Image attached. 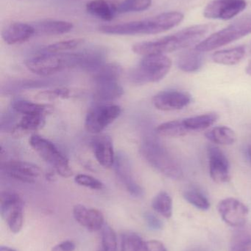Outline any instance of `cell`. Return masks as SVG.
I'll list each match as a JSON object with an SVG mask.
<instances>
[{
    "label": "cell",
    "mask_w": 251,
    "mask_h": 251,
    "mask_svg": "<svg viewBox=\"0 0 251 251\" xmlns=\"http://www.w3.org/2000/svg\"><path fill=\"white\" fill-rule=\"evenodd\" d=\"M248 156H249V159H250L251 162V145L249 146V149H248Z\"/></svg>",
    "instance_id": "cell-46"
},
{
    "label": "cell",
    "mask_w": 251,
    "mask_h": 251,
    "mask_svg": "<svg viewBox=\"0 0 251 251\" xmlns=\"http://www.w3.org/2000/svg\"><path fill=\"white\" fill-rule=\"evenodd\" d=\"M144 218L147 227L152 231H159L163 228V223L154 214L146 212Z\"/></svg>",
    "instance_id": "cell-40"
},
{
    "label": "cell",
    "mask_w": 251,
    "mask_h": 251,
    "mask_svg": "<svg viewBox=\"0 0 251 251\" xmlns=\"http://www.w3.org/2000/svg\"><path fill=\"white\" fill-rule=\"evenodd\" d=\"M12 109L22 116L28 114H43L47 116L53 113L54 107L51 104H40L26 100H17L13 101Z\"/></svg>",
    "instance_id": "cell-27"
},
{
    "label": "cell",
    "mask_w": 251,
    "mask_h": 251,
    "mask_svg": "<svg viewBox=\"0 0 251 251\" xmlns=\"http://www.w3.org/2000/svg\"><path fill=\"white\" fill-rule=\"evenodd\" d=\"M140 153L147 163L157 172L171 179H181L183 171L181 165L169 151L155 140L141 143Z\"/></svg>",
    "instance_id": "cell-3"
},
{
    "label": "cell",
    "mask_w": 251,
    "mask_h": 251,
    "mask_svg": "<svg viewBox=\"0 0 251 251\" xmlns=\"http://www.w3.org/2000/svg\"><path fill=\"white\" fill-rule=\"evenodd\" d=\"M121 113V107L116 104H97L87 113L85 129L91 134H99L119 118Z\"/></svg>",
    "instance_id": "cell-9"
},
{
    "label": "cell",
    "mask_w": 251,
    "mask_h": 251,
    "mask_svg": "<svg viewBox=\"0 0 251 251\" xmlns=\"http://www.w3.org/2000/svg\"><path fill=\"white\" fill-rule=\"evenodd\" d=\"M152 0H124L116 5V11L119 13H137L150 8Z\"/></svg>",
    "instance_id": "cell-34"
},
{
    "label": "cell",
    "mask_w": 251,
    "mask_h": 251,
    "mask_svg": "<svg viewBox=\"0 0 251 251\" xmlns=\"http://www.w3.org/2000/svg\"><path fill=\"white\" fill-rule=\"evenodd\" d=\"M75 181L78 185L87 187L91 190H101L104 187V185L100 180L86 174H78L75 176Z\"/></svg>",
    "instance_id": "cell-39"
},
{
    "label": "cell",
    "mask_w": 251,
    "mask_h": 251,
    "mask_svg": "<svg viewBox=\"0 0 251 251\" xmlns=\"http://www.w3.org/2000/svg\"><path fill=\"white\" fill-rule=\"evenodd\" d=\"M147 244L149 251H167L165 245L158 240L147 241Z\"/></svg>",
    "instance_id": "cell-42"
},
{
    "label": "cell",
    "mask_w": 251,
    "mask_h": 251,
    "mask_svg": "<svg viewBox=\"0 0 251 251\" xmlns=\"http://www.w3.org/2000/svg\"><path fill=\"white\" fill-rule=\"evenodd\" d=\"M247 7L245 0H216L208 4L203 10L206 19L230 20Z\"/></svg>",
    "instance_id": "cell-12"
},
{
    "label": "cell",
    "mask_w": 251,
    "mask_h": 251,
    "mask_svg": "<svg viewBox=\"0 0 251 251\" xmlns=\"http://www.w3.org/2000/svg\"><path fill=\"white\" fill-rule=\"evenodd\" d=\"M209 25H193L176 33L156 41L137 43L132 47L136 54L143 57L149 54H165L198 44L210 30Z\"/></svg>",
    "instance_id": "cell-1"
},
{
    "label": "cell",
    "mask_w": 251,
    "mask_h": 251,
    "mask_svg": "<svg viewBox=\"0 0 251 251\" xmlns=\"http://www.w3.org/2000/svg\"><path fill=\"white\" fill-rule=\"evenodd\" d=\"M76 249L75 243L71 240L62 242L52 249L51 251H75Z\"/></svg>",
    "instance_id": "cell-41"
},
{
    "label": "cell",
    "mask_w": 251,
    "mask_h": 251,
    "mask_svg": "<svg viewBox=\"0 0 251 251\" xmlns=\"http://www.w3.org/2000/svg\"><path fill=\"white\" fill-rule=\"evenodd\" d=\"M192 102V97L188 93L179 91H165L154 96L153 104L162 111L182 110Z\"/></svg>",
    "instance_id": "cell-14"
},
{
    "label": "cell",
    "mask_w": 251,
    "mask_h": 251,
    "mask_svg": "<svg viewBox=\"0 0 251 251\" xmlns=\"http://www.w3.org/2000/svg\"><path fill=\"white\" fill-rule=\"evenodd\" d=\"M25 66L35 75L50 76L66 69L78 68V52L41 53L27 60Z\"/></svg>",
    "instance_id": "cell-4"
},
{
    "label": "cell",
    "mask_w": 251,
    "mask_h": 251,
    "mask_svg": "<svg viewBox=\"0 0 251 251\" xmlns=\"http://www.w3.org/2000/svg\"><path fill=\"white\" fill-rule=\"evenodd\" d=\"M218 212L225 224L238 228L247 224L249 209L243 202L233 198H228L220 202Z\"/></svg>",
    "instance_id": "cell-10"
},
{
    "label": "cell",
    "mask_w": 251,
    "mask_h": 251,
    "mask_svg": "<svg viewBox=\"0 0 251 251\" xmlns=\"http://www.w3.org/2000/svg\"><path fill=\"white\" fill-rule=\"evenodd\" d=\"M219 116L215 113H206L183 120L188 131H203L216 123Z\"/></svg>",
    "instance_id": "cell-30"
},
{
    "label": "cell",
    "mask_w": 251,
    "mask_h": 251,
    "mask_svg": "<svg viewBox=\"0 0 251 251\" xmlns=\"http://www.w3.org/2000/svg\"><path fill=\"white\" fill-rule=\"evenodd\" d=\"M0 212L10 231L13 234L20 232L24 223V201L20 196L13 192L1 193Z\"/></svg>",
    "instance_id": "cell-8"
},
{
    "label": "cell",
    "mask_w": 251,
    "mask_h": 251,
    "mask_svg": "<svg viewBox=\"0 0 251 251\" xmlns=\"http://www.w3.org/2000/svg\"><path fill=\"white\" fill-rule=\"evenodd\" d=\"M204 63L203 52L194 50H187L179 54L177 59V66L182 72L193 73L198 72Z\"/></svg>",
    "instance_id": "cell-22"
},
{
    "label": "cell",
    "mask_w": 251,
    "mask_h": 251,
    "mask_svg": "<svg viewBox=\"0 0 251 251\" xmlns=\"http://www.w3.org/2000/svg\"><path fill=\"white\" fill-rule=\"evenodd\" d=\"M75 96L74 91L66 88H57L53 91H46L39 93L37 96L38 100L53 101L57 99H69Z\"/></svg>",
    "instance_id": "cell-38"
},
{
    "label": "cell",
    "mask_w": 251,
    "mask_h": 251,
    "mask_svg": "<svg viewBox=\"0 0 251 251\" xmlns=\"http://www.w3.org/2000/svg\"><path fill=\"white\" fill-rule=\"evenodd\" d=\"M78 68L93 73L106 63L107 53L101 47H94L78 51Z\"/></svg>",
    "instance_id": "cell-19"
},
{
    "label": "cell",
    "mask_w": 251,
    "mask_h": 251,
    "mask_svg": "<svg viewBox=\"0 0 251 251\" xmlns=\"http://www.w3.org/2000/svg\"><path fill=\"white\" fill-rule=\"evenodd\" d=\"M35 35L32 24L12 22L1 31V38L8 45L22 44Z\"/></svg>",
    "instance_id": "cell-17"
},
{
    "label": "cell",
    "mask_w": 251,
    "mask_h": 251,
    "mask_svg": "<svg viewBox=\"0 0 251 251\" xmlns=\"http://www.w3.org/2000/svg\"><path fill=\"white\" fill-rule=\"evenodd\" d=\"M229 251H251V224L236 228L230 242Z\"/></svg>",
    "instance_id": "cell-24"
},
{
    "label": "cell",
    "mask_w": 251,
    "mask_h": 251,
    "mask_svg": "<svg viewBox=\"0 0 251 251\" xmlns=\"http://www.w3.org/2000/svg\"><path fill=\"white\" fill-rule=\"evenodd\" d=\"M0 251H17L11 248L7 247V246H1L0 247Z\"/></svg>",
    "instance_id": "cell-43"
},
{
    "label": "cell",
    "mask_w": 251,
    "mask_h": 251,
    "mask_svg": "<svg viewBox=\"0 0 251 251\" xmlns=\"http://www.w3.org/2000/svg\"><path fill=\"white\" fill-rule=\"evenodd\" d=\"M84 38H73L50 44L42 50V53H63L78 48L84 44Z\"/></svg>",
    "instance_id": "cell-35"
},
{
    "label": "cell",
    "mask_w": 251,
    "mask_h": 251,
    "mask_svg": "<svg viewBox=\"0 0 251 251\" xmlns=\"http://www.w3.org/2000/svg\"><path fill=\"white\" fill-rule=\"evenodd\" d=\"M93 152L97 162L103 168H110L113 166L116 159L113 143L108 136H99L91 143Z\"/></svg>",
    "instance_id": "cell-18"
},
{
    "label": "cell",
    "mask_w": 251,
    "mask_h": 251,
    "mask_svg": "<svg viewBox=\"0 0 251 251\" xmlns=\"http://www.w3.org/2000/svg\"><path fill=\"white\" fill-rule=\"evenodd\" d=\"M86 10L91 16L106 22H111L118 14L116 5L106 0H91L86 4Z\"/></svg>",
    "instance_id": "cell-23"
},
{
    "label": "cell",
    "mask_w": 251,
    "mask_h": 251,
    "mask_svg": "<svg viewBox=\"0 0 251 251\" xmlns=\"http://www.w3.org/2000/svg\"><path fill=\"white\" fill-rule=\"evenodd\" d=\"M75 221L91 232L100 231L105 226L103 212L95 208H88L83 204H77L73 208Z\"/></svg>",
    "instance_id": "cell-16"
},
{
    "label": "cell",
    "mask_w": 251,
    "mask_h": 251,
    "mask_svg": "<svg viewBox=\"0 0 251 251\" xmlns=\"http://www.w3.org/2000/svg\"><path fill=\"white\" fill-rule=\"evenodd\" d=\"M93 99L97 104L112 102L120 98L124 94V90L118 81L103 82L95 83Z\"/></svg>",
    "instance_id": "cell-20"
},
{
    "label": "cell",
    "mask_w": 251,
    "mask_h": 251,
    "mask_svg": "<svg viewBox=\"0 0 251 251\" xmlns=\"http://www.w3.org/2000/svg\"><path fill=\"white\" fill-rule=\"evenodd\" d=\"M98 251H118L116 233L107 224H105L101 230V246Z\"/></svg>",
    "instance_id": "cell-36"
},
{
    "label": "cell",
    "mask_w": 251,
    "mask_h": 251,
    "mask_svg": "<svg viewBox=\"0 0 251 251\" xmlns=\"http://www.w3.org/2000/svg\"><path fill=\"white\" fill-rule=\"evenodd\" d=\"M152 208L164 218H170L172 215V198L167 192H160L153 199Z\"/></svg>",
    "instance_id": "cell-33"
},
{
    "label": "cell",
    "mask_w": 251,
    "mask_h": 251,
    "mask_svg": "<svg viewBox=\"0 0 251 251\" xmlns=\"http://www.w3.org/2000/svg\"><path fill=\"white\" fill-rule=\"evenodd\" d=\"M190 251H207L206 249H203V248H195V249H191Z\"/></svg>",
    "instance_id": "cell-45"
},
{
    "label": "cell",
    "mask_w": 251,
    "mask_h": 251,
    "mask_svg": "<svg viewBox=\"0 0 251 251\" xmlns=\"http://www.w3.org/2000/svg\"><path fill=\"white\" fill-rule=\"evenodd\" d=\"M209 159V174L215 182L222 184L231 180L230 165L225 153L216 146L208 147Z\"/></svg>",
    "instance_id": "cell-15"
},
{
    "label": "cell",
    "mask_w": 251,
    "mask_h": 251,
    "mask_svg": "<svg viewBox=\"0 0 251 251\" xmlns=\"http://www.w3.org/2000/svg\"><path fill=\"white\" fill-rule=\"evenodd\" d=\"M184 198L190 204L201 210H207L210 207V203L207 198L196 189H189L184 193Z\"/></svg>",
    "instance_id": "cell-37"
},
{
    "label": "cell",
    "mask_w": 251,
    "mask_h": 251,
    "mask_svg": "<svg viewBox=\"0 0 251 251\" xmlns=\"http://www.w3.org/2000/svg\"><path fill=\"white\" fill-rule=\"evenodd\" d=\"M35 35H60L68 33L73 29V24L66 21L41 20L32 23Z\"/></svg>",
    "instance_id": "cell-21"
},
{
    "label": "cell",
    "mask_w": 251,
    "mask_h": 251,
    "mask_svg": "<svg viewBox=\"0 0 251 251\" xmlns=\"http://www.w3.org/2000/svg\"><path fill=\"white\" fill-rule=\"evenodd\" d=\"M251 33V13L239 18L226 27L200 41L195 47L201 52L212 51Z\"/></svg>",
    "instance_id": "cell-6"
},
{
    "label": "cell",
    "mask_w": 251,
    "mask_h": 251,
    "mask_svg": "<svg viewBox=\"0 0 251 251\" xmlns=\"http://www.w3.org/2000/svg\"><path fill=\"white\" fill-rule=\"evenodd\" d=\"M156 132L162 137H181L187 135L189 131L183 121L175 120L158 126Z\"/></svg>",
    "instance_id": "cell-31"
},
{
    "label": "cell",
    "mask_w": 251,
    "mask_h": 251,
    "mask_svg": "<svg viewBox=\"0 0 251 251\" xmlns=\"http://www.w3.org/2000/svg\"><path fill=\"white\" fill-rule=\"evenodd\" d=\"M121 251H149L147 241L139 234L127 232L121 237Z\"/></svg>",
    "instance_id": "cell-32"
},
{
    "label": "cell",
    "mask_w": 251,
    "mask_h": 251,
    "mask_svg": "<svg viewBox=\"0 0 251 251\" xmlns=\"http://www.w3.org/2000/svg\"><path fill=\"white\" fill-rule=\"evenodd\" d=\"M113 166L118 178L123 184L127 191L133 197H142L144 196V190L134 177L131 160L128 156L123 152H119L118 154L116 155Z\"/></svg>",
    "instance_id": "cell-11"
},
{
    "label": "cell",
    "mask_w": 251,
    "mask_h": 251,
    "mask_svg": "<svg viewBox=\"0 0 251 251\" xmlns=\"http://www.w3.org/2000/svg\"><path fill=\"white\" fill-rule=\"evenodd\" d=\"M205 137L215 144L228 146L237 140V134L234 130L225 126H216L205 133Z\"/></svg>",
    "instance_id": "cell-28"
},
{
    "label": "cell",
    "mask_w": 251,
    "mask_h": 251,
    "mask_svg": "<svg viewBox=\"0 0 251 251\" xmlns=\"http://www.w3.org/2000/svg\"><path fill=\"white\" fill-rule=\"evenodd\" d=\"M46 116L43 114L24 115L15 126L13 131L19 135V134L38 131L45 125Z\"/></svg>",
    "instance_id": "cell-26"
},
{
    "label": "cell",
    "mask_w": 251,
    "mask_h": 251,
    "mask_svg": "<svg viewBox=\"0 0 251 251\" xmlns=\"http://www.w3.org/2000/svg\"><path fill=\"white\" fill-rule=\"evenodd\" d=\"M29 143L33 150L50 164L60 176L69 178L73 175L67 158L51 141L41 136L33 134L29 138Z\"/></svg>",
    "instance_id": "cell-7"
},
{
    "label": "cell",
    "mask_w": 251,
    "mask_h": 251,
    "mask_svg": "<svg viewBox=\"0 0 251 251\" xmlns=\"http://www.w3.org/2000/svg\"><path fill=\"white\" fill-rule=\"evenodd\" d=\"M172 60L165 54L144 56L138 66L129 74V79L137 85L154 83L163 79L169 73Z\"/></svg>",
    "instance_id": "cell-5"
},
{
    "label": "cell",
    "mask_w": 251,
    "mask_h": 251,
    "mask_svg": "<svg viewBox=\"0 0 251 251\" xmlns=\"http://www.w3.org/2000/svg\"><path fill=\"white\" fill-rule=\"evenodd\" d=\"M184 19V14L180 12H166L143 20L118 25H103L98 29L102 33L108 35H155L175 27Z\"/></svg>",
    "instance_id": "cell-2"
},
{
    "label": "cell",
    "mask_w": 251,
    "mask_h": 251,
    "mask_svg": "<svg viewBox=\"0 0 251 251\" xmlns=\"http://www.w3.org/2000/svg\"><path fill=\"white\" fill-rule=\"evenodd\" d=\"M246 47L243 46L221 50L214 53L212 60L218 64L234 66L242 61L246 56Z\"/></svg>",
    "instance_id": "cell-25"
},
{
    "label": "cell",
    "mask_w": 251,
    "mask_h": 251,
    "mask_svg": "<svg viewBox=\"0 0 251 251\" xmlns=\"http://www.w3.org/2000/svg\"><path fill=\"white\" fill-rule=\"evenodd\" d=\"M122 67L117 63H104L95 72H93V80L94 84L118 81L122 75Z\"/></svg>",
    "instance_id": "cell-29"
},
{
    "label": "cell",
    "mask_w": 251,
    "mask_h": 251,
    "mask_svg": "<svg viewBox=\"0 0 251 251\" xmlns=\"http://www.w3.org/2000/svg\"><path fill=\"white\" fill-rule=\"evenodd\" d=\"M1 168L7 176L27 184L35 183L41 174V169L37 165L23 161L4 162Z\"/></svg>",
    "instance_id": "cell-13"
},
{
    "label": "cell",
    "mask_w": 251,
    "mask_h": 251,
    "mask_svg": "<svg viewBox=\"0 0 251 251\" xmlns=\"http://www.w3.org/2000/svg\"><path fill=\"white\" fill-rule=\"evenodd\" d=\"M246 71V73H247L248 75H250V76H251V60L250 61V63H249V65H248Z\"/></svg>",
    "instance_id": "cell-44"
}]
</instances>
